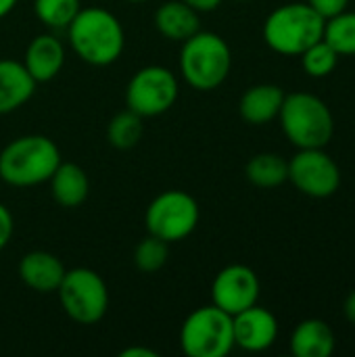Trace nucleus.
I'll return each instance as SVG.
<instances>
[{"mask_svg":"<svg viewBox=\"0 0 355 357\" xmlns=\"http://www.w3.org/2000/svg\"><path fill=\"white\" fill-rule=\"evenodd\" d=\"M67 31L73 52L94 67L115 63L126 46V33L119 19L100 6L80 8L75 19L67 25Z\"/></svg>","mask_w":355,"mask_h":357,"instance_id":"obj_1","label":"nucleus"},{"mask_svg":"<svg viewBox=\"0 0 355 357\" xmlns=\"http://www.w3.org/2000/svg\"><path fill=\"white\" fill-rule=\"evenodd\" d=\"M61 163L59 146L42 134L15 138L0 151V178L17 188L48 182Z\"/></svg>","mask_w":355,"mask_h":357,"instance_id":"obj_2","label":"nucleus"},{"mask_svg":"<svg viewBox=\"0 0 355 357\" xmlns=\"http://www.w3.org/2000/svg\"><path fill=\"white\" fill-rule=\"evenodd\" d=\"M278 119L285 136L297 149H324L335 134L328 105L310 92L285 94Z\"/></svg>","mask_w":355,"mask_h":357,"instance_id":"obj_3","label":"nucleus"},{"mask_svg":"<svg viewBox=\"0 0 355 357\" xmlns=\"http://www.w3.org/2000/svg\"><path fill=\"white\" fill-rule=\"evenodd\" d=\"M326 19L308 2H289L274 8L264 23L266 44L285 56H299L312 44L322 40Z\"/></svg>","mask_w":355,"mask_h":357,"instance_id":"obj_4","label":"nucleus"},{"mask_svg":"<svg viewBox=\"0 0 355 357\" xmlns=\"http://www.w3.org/2000/svg\"><path fill=\"white\" fill-rule=\"evenodd\" d=\"M232 67V52L228 42L213 31H197L182 42L180 73L195 90H216L222 86Z\"/></svg>","mask_w":355,"mask_h":357,"instance_id":"obj_5","label":"nucleus"},{"mask_svg":"<svg viewBox=\"0 0 355 357\" xmlns=\"http://www.w3.org/2000/svg\"><path fill=\"white\" fill-rule=\"evenodd\" d=\"M180 347L188 357H226L234 349L232 316L213 303L195 310L180 328Z\"/></svg>","mask_w":355,"mask_h":357,"instance_id":"obj_6","label":"nucleus"},{"mask_svg":"<svg viewBox=\"0 0 355 357\" xmlns=\"http://www.w3.org/2000/svg\"><path fill=\"white\" fill-rule=\"evenodd\" d=\"M63 312L77 324H96L109 310V291L100 274L90 268L67 270L59 289Z\"/></svg>","mask_w":355,"mask_h":357,"instance_id":"obj_7","label":"nucleus"},{"mask_svg":"<svg viewBox=\"0 0 355 357\" xmlns=\"http://www.w3.org/2000/svg\"><path fill=\"white\" fill-rule=\"evenodd\" d=\"M199 205L184 190H165L151 201L144 213V226L149 234L176 243L192 234L199 224Z\"/></svg>","mask_w":355,"mask_h":357,"instance_id":"obj_8","label":"nucleus"},{"mask_svg":"<svg viewBox=\"0 0 355 357\" xmlns=\"http://www.w3.org/2000/svg\"><path fill=\"white\" fill-rule=\"evenodd\" d=\"M178 98L176 75L161 65L136 71L126 88V105L140 117H157L174 107Z\"/></svg>","mask_w":355,"mask_h":357,"instance_id":"obj_9","label":"nucleus"},{"mask_svg":"<svg viewBox=\"0 0 355 357\" xmlns=\"http://www.w3.org/2000/svg\"><path fill=\"white\" fill-rule=\"evenodd\" d=\"M289 180L312 199H328L341 186V169L324 149H299L289 161Z\"/></svg>","mask_w":355,"mask_h":357,"instance_id":"obj_10","label":"nucleus"},{"mask_svg":"<svg viewBox=\"0 0 355 357\" xmlns=\"http://www.w3.org/2000/svg\"><path fill=\"white\" fill-rule=\"evenodd\" d=\"M259 278L257 274L243 264H232L218 272L211 284V301L220 310L230 316L245 312L247 307L255 305L259 299Z\"/></svg>","mask_w":355,"mask_h":357,"instance_id":"obj_11","label":"nucleus"},{"mask_svg":"<svg viewBox=\"0 0 355 357\" xmlns=\"http://www.w3.org/2000/svg\"><path fill=\"white\" fill-rule=\"evenodd\" d=\"M232 331H234V347H241L251 354H259L276 343L278 320L270 310L259 307L255 303L245 312L232 316Z\"/></svg>","mask_w":355,"mask_h":357,"instance_id":"obj_12","label":"nucleus"},{"mask_svg":"<svg viewBox=\"0 0 355 357\" xmlns=\"http://www.w3.org/2000/svg\"><path fill=\"white\" fill-rule=\"evenodd\" d=\"M63 65H65V46L52 33H40L27 44L23 67L27 69V73L33 77L36 84H44L56 77Z\"/></svg>","mask_w":355,"mask_h":357,"instance_id":"obj_13","label":"nucleus"},{"mask_svg":"<svg viewBox=\"0 0 355 357\" xmlns=\"http://www.w3.org/2000/svg\"><path fill=\"white\" fill-rule=\"evenodd\" d=\"M65 272L63 261L48 251H29L19 261V278L23 284L42 295L56 293Z\"/></svg>","mask_w":355,"mask_h":357,"instance_id":"obj_14","label":"nucleus"},{"mask_svg":"<svg viewBox=\"0 0 355 357\" xmlns=\"http://www.w3.org/2000/svg\"><path fill=\"white\" fill-rule=\"evenodd\" d=\"M36 92V82L23 67L13 59L0 61V115L21 109Z\"/></svg>","mask_w":355,"mask_h":357,"instance_id":"obj_15","label":"nucleus"},{"mask_svg":"<svg viewBox=\"0 0 355 357\" xmlns=\"http://www.w3.org/2000/svg\"><path fill=\"white\" fill-rule=\"evenodd\" d=\"M285 100V90L276 84L251 86L239 102L241 117L251 126H264L278 117Z\"/></svg>","mask_w":355,"mask_h":357,"instance_id":"obj_16","label":"nucleus"},{"mask_svg":"<svg viewBox=\"0 0 355 357\" xmlns=\"http://www.w3.org/2000/svg\"><path fill=\"white\" fill-rule=\"evenodd\" d=\"M335 333L320 318H308L299 322L291 335V354L297 357H331L335 354Z\"/></svg>","mask_w":355,"mask_h":357,"instance_id":"obj_17","label":"nucleus"},{"mask_svg":"<svg viewBox=\"0 0 355 357\" xmlns=\"http://www.w3.org/2000/svg\"><path fill=\"white\" fill-rule=\"evenodd\" d=\"M155 25L163 38L184 42L199 31V13L182 0H169L157 8Z\"/></svg>","mask_w":355,"mask_h":357,"instance_id":"obj_18","label":"nucleus"},{"mask_svg":"<svg viewBox=\"0 0 355 357\" xmlns=\"http://www.w3.org/2000/svg\"><path fill=\"white\" fill-rule=\"evenodd\" d=\"M50 192L52 199L61 207H80L88 199L90 182L86 172L77 163H59L54 174L50 176Z\"/></svg>","mask_w":355,"mask_h":357,"instance_id":"obj_19","label":"nucleus"},{"mask_svg":"<svg viewBox=\"0 0 355 357\" xmlns=\"http://www.w3.org/2000/svg\"><path fill=\"white\" fill-rule=\"evenodd\" d=\"M245 176L257 188H276L289 180V161L276 153H259L249 159Z\"/></svg>","mask_w":355,"mask_h":357,"instance_id":"obj_20","label":"nucleus"},{"mask_svg":"<svg viewBox=\"0 0 355 357\" xmlns=\"http://www.w3.org/2000/svg\"><path fill=\"white\" fill-rule=\"evenodd\" d=\"M324 42H328L339 56H355V10H343L324 23Z\"/></svg>","mask_w":355,"mask_h":357,"instance_id":"obj_21","label":"nucleus"},{"mask_svg":"<svg viewBox=\"0 0 355 357\" xmlns=\"http://www.w3.org/2000/svg\"><path fill=\"white\" fill-rule=\"evenodd\" d=\"M107 138H109L111 146H115L119 151L134 149L142 138V117L130 109L117 113L107 128Z\"/></svg>","mask_w":355,"mask_h":357,"instance_id":"obj_22","label":"nucleus"},{"mask_svg":"<svg viewBox=\"0 0 355 357\" xmlns=\"http://www.w3.org/2000/svg\"><path fill=\"white\" fill-rule=\"evenodd\" d=\"M80 0H33L36 17L50 29L67 27L80 13Z\"/></svg>","mask_w":355,"mask_h":357,"instance_id":"obj_23","label":"nucleus"},{"mask_svg":"<svg viewBox=\"0 0 355 357\" xmlns=\"http://www.w3.org/2000/svg\"><path fill=\"white\" fill-rule=\"evenodd\" d=\"M299 56H301V67L310 77H326L337 69V63H339L337 50L324 40H318L316 44H312Z\"/></svg>","mask_w":355,"mask_h":357,"instance_id":"obj_24","label":"nucleus"},{"mask_svg":"<svg viewBox=\"0 0 355 357\" xmlns=\"http://www.w3.org/2000/svg\"><path fill=\"white\" fill-rule=\"evenodd\" d=\"M169 243L149 234L146 238H142L138 243V247L134 249V266L144 272V274H153L159 272L169 257Z\"/></svg>","mask_w":355,"mask_h":357,"instance_id":"obj_25","label":"nucleus"},{"mask_svg":"<svg viewBox=\"0 0 355 357\" xmlns=\"http://www.w3.org/2000/svg\"><path fill=\"white\" fill-rule=\"evenodd\" d=\"M308 4L318 13L322 15L324 19H331L339 13H343L349 4V0H308Z\"/></svg>","mask_w":355,"mask_h":357,"instance_id":"obj_26","label":"nucleus"},{"mask_svg":"<svg viewBox=\"0 0 355 357\" xmlns=\"http://www.w3.org/2000/svg\"><path fill=\"white\" fill-rule=\"evenodd\" d=\"M13 236V215L10 211L0 203V251L8 245Z\"/></svg>","mask_w":355,"mask_h":357,"instance_id":"obj_27","label":"nucleus"},{"mask_svg":"<svg viewBox=\"0 0 355 357\" xmlns=\"http://www.w3.org/2000/svg\"><path fill=\"white\" fill-rule=\"evenodd\" d=\"M182 2H186L197 13H211L222 4V0H182Z\"/></svg>","mask_w":355,"mask_h":357,"instance_id":"obj_28","label":"nucleus"},{"mask_svg":"<svg viewBox=\"0 0 355 357\" xmlns=\"http://www.w3.org/2000/svg\"><path fill=\"white\" fill-rule=\"evenodd\" d=\"M343 316H345V320L355 326V291H352L347 297H345V303H343Z\"/></svg>","mask_w":355,"mask_h":357,"instance_id":"obj_29","label":"nucleus"},{"mask_svg":"<svg viewBox=\"0 0 355 357\" xmlns=\"http://www.w3.org/2000/svg\"><path fill=\"white\" fill-rule=\"evenodd\" d=\"M121 357H157V351L146 349V347H128L123 351H119Z\"/></svg>","mask_w":355,"mask_h":357,"instance_id":"obj_30","label":"nucleus"},{"mask_svg":"<svg viewBox=\"0 0 355 357\" xmlns=\"http://www.w3.org/2000/svg\"><path fill=\"white\" fill-rule=\"evenodd\" d=\"M15 4H17V0H0V19L6 17L15 8Z\"/></svg>","mask_w":355,"mask_h":357,"instance_id":"obj_31","label":"nucleus"},{"mask_svg":"<svg viewBox=\"0 0 355 357\" xmlns=\"http://www.w3.org/2000/svg\"><path fill=\"white\" fill-rule=\"evenodd\" d=\"M128 2H144V0H128Z\"/></svg>","mask_w":355,"mask_h":357,"instance_id":"obj_32","label":"nucleus"}]
</instances>
